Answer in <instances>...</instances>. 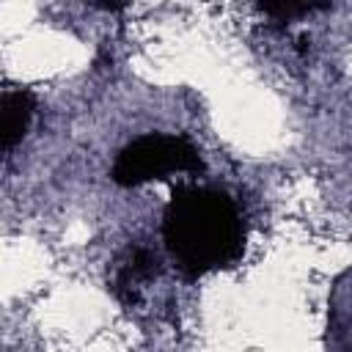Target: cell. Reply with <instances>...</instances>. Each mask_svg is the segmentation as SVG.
Instances as JSON below:
<instances>
[{"mask_svg": "<svg viewBox=\"0 0 352 352\" xmlns=\"http://www.w3.org/2000/svg\"><path fill=\"white\" fill-rule=\"evenodd\" d=\"M162 236L173 261L187 275L234 264L245 245V228L234 201L209 187H182L173 192L165 209Z\"/></svg>", "mask_w": 352, "mask_h": 352, "instance_id": "obj_1", "label": "cell"}, {"mask_svg": "<svg viewBox=\"0 0 352 352\" xmlns=\"http://www.w3.org/2000/svg\"><path fill=\"white\" fill-rule=\"evenodd\" d=\"M204 170L198 148L182 135H143L124 146L113 162V182L121 187H138L151 179H165L170 173Z\"/></svg>", "mask_w": 352, "mask_h": 352, "instance_id": "obj_2", "label": "cell"}, {"mask_svg": "<svg viewBox=\"0 0 352 352\" xmlns=\"http://www.w3.org/2000/svg\"><path fill=\"white\" fill-rule=\"evenodd\" d=\"M33 107H36V99L25 88L3 94V148L6 151L22 140V135L33 118Z\"/></svg>", "mask_w": 352, "mask_h": 352, "instance_id": "obj_3", "label": "cell"}, {"mask_svg": "<svg viewBox=\"0 0 352 352\" xmlns=\"http://www.w3.org/2000/svg\"><path fill=\"white\" fill-rule=\"evenodd\" d=\"M314 8H319V6H311V3H267V6H261V11L264 14H272V16H280V19H289V16H297V14H308V11H314Z\"/></svg>", "mask_w": 352, "mask_h": 352, "instance_id": "obj_4", "label": "cell"}]
</instances>
